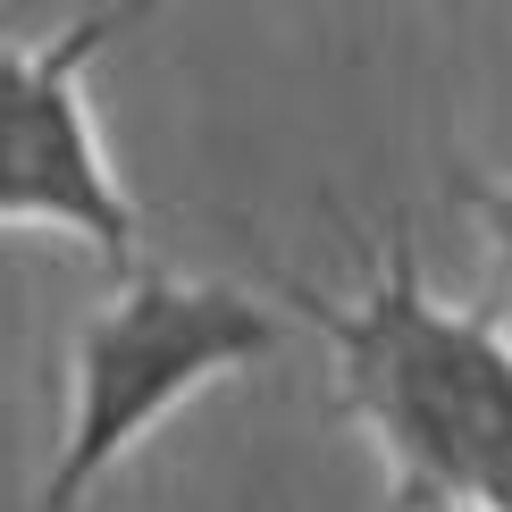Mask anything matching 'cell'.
Masks as SVG:
<instances>
[{
    "label": "cell",
    "instance_id": "obj_1",
    "mask_svg": "<svg viewBox=\"0 0 512 512\" xmlns=\"http://www.w3.org/2000/svg\"><path fill=\"white\" fill-rule=\"evenodd\" d=\"M353 286H286L328 345L336 412L370 437L395 512H512V336L496 311H462L420 277L403 227L353 244Z\"/></svg>",
    "mask_w": 512,
    "mask_h": 512
},
{
    "label": "cell",
    "instance_id": "obj_2",
    "mask_svg": "<svg viewBox=\"0 0 512 512\" xmlns=\"http://www.w3.org/2000/svg\"><path fill=\"white\" fill-rule=\"evenodd\" d=\"M277 345H286V311L244 286L185 277L168 261L110 269V294L68 336V429L42 512H76L177 403L269 361Z\"/></svg>",
    "mask_w": 512,
    "mask_h": 512
},
{
    "label": "cell",
    "instance_id": "obj_3",
    "mask_svg": "<svg viewBox=\"0 0 512 512\" xmlns=\"http://www.w3.org/2000/svg\"><path fill=\"white\" fill-rule=\"evenodd\" d=\"M101 42H110L101 9L42 42H0V227H42L126 269L143 261V210L110 168L84 93Z\"/></svg>",
    "mask_w": 512,
    "mask_h": 512
},
{
    "label": "cell",
    "instance_id": "obj_4",
    "mask_svg": "<svg viewBox=\"0 0 512 512\" xmlns=\"http://www.w3.org/2000/svg\"><path fill=\"white\" fill-rule=\"evenodd\" d=\"M454 194H462V219L479 227L487 261H496V269L512 277V177H462Z\"/></svg>",
    "mask_w": 512,
    "mask_h": 512
},
{
    "label": "cell",
    "instance_id": "obj_5",
    "mask_svg": "<svg viewBox=\"0 0 512 512\" xmlns=\"http://www.w3.org/2000/svg\"><path fill=\"white\" fill-rule=\"evenodd\" d=\"M160 9H168V0H110V9H101V26H110V42H118V34H135L143 17H160Z\"/></svg>",
    "mask_w": 512,
    "mask_h": 512
}]
</instances>
